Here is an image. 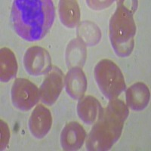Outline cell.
<instances>
[{
    "label": "cell",
    "mask_w": 151,
    "mask_h": 151,
    "mask_svg": "<svg viewBox=\"0 0 151 151\" xmlns=\"http://www.w3.org/2000/svg\"><path fill=\"white\" fill-rule=\"evenodd\" d=\"M55 17L52 0H15L11 11L12 27L23 40H42L49 32Z\"/></svg>",
    "instance_id": "1"
},
{
    "label": "cell",
    "mask_w": 151,
    "mask_h": 151,
    "mask_svg": "<svg viewBox=\"0 0 151 151\" xmlns=\"http://www.w3.org/2000/svg\"><path fill=\"white\" fill-rule=\"evenodd\" d=\"M129 113V107L122 101L118 98L110 100L87 136L86 150L106 151L112 148L122 134Z\"/></svg>",
    "instance_id": "2"
},
{
    "label": "cell",
    "mask_w": 151,
    "mask_h": 151,
    "mask_svg": "<svg viewBox=\"0 0 151 151\" xmlns=\"http://www.w3.org/2000/svg\"><path fill=\"white\" fill-rule=\"evenodd\" d=\"M137 5V1L119 0L110 17L109 37L116 55L120 58L129 57L134 49L137 28L133 15Z\"/></svg>",
    "instance_id": "3"
},
{
    "label": "cell",
    "mask_w": 151,
    "mask_h": 151,
    "mask_svg": "<svg viewBox=\"0 0 151 151\" xmlns=\"http://www.w3.org/2000/svg\"><path fill=\"white\" fill-rule=\"evenodd\" d=\"M94 76L100 91L107 99H116L125 90L123 74L111 60H100L94 69Z\"/></svg>",
    "instance_id": "4"
},
{
    "label": "cell",
    "mask_w": 151,
    "mask_h": 151,
    "mask_svg": "<svg viewBox=\"0 0 151 151\" xmlns=\"http://www.w3.org/2000/svg\"><path fill=\"white\" fill-rule=\"evenodd\" d=\"M11 96L14 107L24 112L30 110L40 99L37 86L25 78H17L14 80Z\"/></svg>",
    "instance_id": "5"
},
{
    "label": "cell",
    "mask_w": 151,
    "mask_h": 151,
    "mask_svg": "<svg viewBox=\"0 0 151 151\" xmlns=\"http://www.w3.org/2000/svg\"><path fill=\"white\" fill-rule=\"evenodd\" d=\"M24 67L27 72L33 76L45 75L52 68L49 53L42 47L32 46L24 55Z\"/></svg>",
    "instance_id": "6"
},
{
    "label": "cell",
    "mask_w": 151,
    "mask_h": 151,
    "mask_svg": "<svg viewBox=\"0 0 151 151\" xmlns=\"http://www.w3.org/2000/svg\"><path fill=\"white\" fill-rule=\"evenodd\" d=\"M64 86V73L60 68L53 66L40 88L41 101L48 106L53 105L58 99Z\"/></svg>",
    "instance_id": "7"
},
{
    "label": "cell",
    "mask_w": 151,
    "mask_h": 151,
    "mask_svg": "<svg viewBox=\"0 0 151 151\" xmlns=\"http://www.w3.org/2000/svg\"><path fill=\"white\" fill-rule=\"evenodd\" d=\"M52 125V113L44 105L39 104L31 113L28 122L31 134L37 139L47 135Z\"/></svg>",
    "instance_id": "8"
},
{
    "label": "cell",
    "mask_w": 151,
    "mask_h": 151,
    "mask_svg": "<svg viewBox=\"0 0 151 151\" xmlns=\"http://www.w3.org/2000/svg\"><path fill=\"white\" fill-rule=\"evenodd\" d=\"M87 137L86 130L78 122H70L60 134L62 149L67 151L78 150L83 147Z\"/></svg>",
    "instance_id": "9"
},
{
    "label": "cell",
    "mask_w": 151,
    "mask_h": 151,
    "mask_svg": "<svg viewBox=\"0 0 151 151\" xmlns=\"http://www.w3.org/2000/svg\"><path fill=\"white\" fill-rule=\"evenodd\" d=\"M64 86L68 95L74 100H80L84 97L87 89V79L81 67L69 69L64 78Z\"/></svg>",
    "instance_id": "10"
},
{
    "label": "cell",
    "mask_w": 151,
    "mask_h": 151,
    "mask_svg": "<svg viewBox=\"0 0 151 151\" xmlns=\"http://www.w3.org/2000/svg\"><path fill=\"white\" fill-rule=\"evenodd\" d=\"M125 99L128 107L134 111H141L148 106L150 93L147 86L142 82H137L129 87L125 91Z\"/></svg>",
    "instance_id": "11"
},
{
    "label": "cell",
    "mask_w": 151,
    "mask_h": 151,
    "mask_svg": "<svg viewBox=\"0 0 151 151\" xmlns=\"http://www.w3.org/2000/svg\"><path fill=\"white\" fill-rule=\"evenodd\" d=\"M103 109L96 98L87 95L79 100L76 110L81 120L84 123L91 125L96 122Z\"/></svg>",
    "instance_id": "12"
},
{
    "label": "cell",
    "mask_w": 151,
    "mask_h": 151,
    "mask_svg": "<svg viewBox=\"0 0 151 151\" xmlns=\"http://www.w3.org/2000/svg\"><path fill=\"white\" fill-rule=\"evenodd\" d=\"M58 14L60 22L67 28H74L80 21V9L77 1L61 0L59 2Z\"/></svg>",
    "instance_id": "13"
},
{
    "label": "cell",
    "mask_w": 151,
    "mask_h": 151,
    "mask_svg": "<svg viewBox=\"0 0 151 151\" xmlns=\"http://www.w3.org/2000/svg\"><path fill=\"white\" fill-rule=\"evenodd\" d=\"M87 50L84 43L79 39H73L67 45L66 49V62L68 68H83L86 60Z\"/></svg>",
    "instance_id": "14"
},
{
    "label": "cell",
    "mask_w": 151,
    "mask_h": 151,
    "mask_svg": "<svg viewBox=\"0 0 151 151\" xmlns=\"http://www.w3.org/2000/svg\"><path fill=\"white\" fill-rule=\"evenodd\" d=\"M17 73V62L14 52L9 48L0 50V80L7 83L15 77Z\"/></svg>",
    "instance_id": "15"
},
{
    "label": "cell",
    "mask_w": 151,
    "mask_h": 151,
    "mask_svg": "<svg viewBox=\"0 0 151 151\" xmlns=\"http://www.w3.org/2000/svg\"><path fill=\"white\" fill-rule=\"evenodd\" d=\"M77 39L84 43L86 46L98 45L101 39V31L94 23L90 21L79 22L76 28Z\"/></svg>",
    "instance_id": "16"
},
{
    "label": "cell",
    "mask_w": 151,
    "mask_h": 151,
    "mask_svg": "<svg viewBox=\"0 0 151 151\" xmlns=\"http://www.w3.org/2000/svg\"><path fill=\"white\" fill-rule=\"evenodd\" d=\"M1 122V140H0V147L1 150H3L7 147L10 139V131H9V125L3 120H0Z\"/></svg>",
    "instance_id": "17"
},
{
    "label": "cell",
    "mask_w": 151,
    "mask_h": 151,
    "mask_svg": "<svg viewBox=\"0 0 151 151\" xmlns=\"http://www.w3.org/2000/svg\"><path fill=\"white\" fill-rule=\"evenodd\" d=\"M87 5L94 10H102L108 7L113 1H87Z\"/></svg>",
    "instance_id": "18"
}]
</instances>
